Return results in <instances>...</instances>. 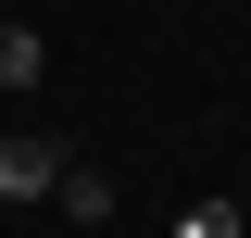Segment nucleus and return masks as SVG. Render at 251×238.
I'll list each match as a JSON object with an SVG mask.
<instances>
[{
    "label": "nucleus",
    "instance_id": "nucleus-1",
    "mask_svg": "<svg viewBox=\"0 0 251 238\" xmlns=\"http://www.w3.org/2000/svg\"><path fill=\"white\" fill-rule=\"evenodd\" d=\"M50 176H63V138L13 125V138H0V201H13V213H25V201H50Z\"/></svg>",
    "mask_w": 251,
    "mask_h": 238
},
{
    "label": "nucleus",
    "instance_id": "nucleus-4",
    "mask_svg": "<svg viewBox=\"0 0 251 238\" xmlns=\"http://www.w3.org/2000/svg\"><path fill=\"white\" fill-rule=\"evenodd\" d=\"M176 238H239V213H214V201H188V213H176Z\"/></svg>",
    "mask_w": 251,
    "mask_h": 238
},
{
    "label": "nucleus",
    "instance_id": "nucleus-2",
    "mask_svg": "<svg viewBox=\"0 0 251 238\" xmlns=\"http://www.w3.org/2000/svg\"><path fill=\"white\" fill-rule=\"evenodd\" d=\"M50 201L75 213V226H113V176H100V163H75V150H63V176H50Z\"/></svg>",
    "mask_w": 251,
    "mask_h": 238
},
{
    "label": "nucleus",
    "instance_id": "nucleus-3",
    "mask_svg": "<svg viewBox=\"0 0 251 238\" xmlns=\"http://www.w3.org/2000/svg\"><path fill=\"white\" fill-rule=\"evenodd\" d=\"M38 75H50V38L38 25H0V88H38Z\"/></svg>",
    "mask_w": 251,
    "mask_h": 238
}]
</instances>
